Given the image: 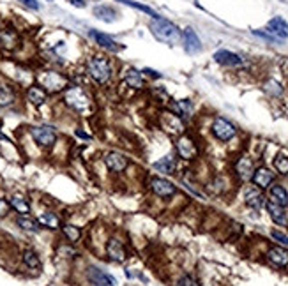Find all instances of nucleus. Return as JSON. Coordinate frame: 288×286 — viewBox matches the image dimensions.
I'll return each mask as SVG.
<instances>
[{"mask_svg": "<svg viewBox=\"0 0 288 286\" xmlns=\"http://www.w3.org/2000/svg\"><path fill=\"white\" fill-rule=\"evenodd\" d=\"M150 30L156 37L160 39L163 42H168V44H177L180 41L182 34L174 23L168 21L164 18H158V19H152L150 21Z\"/></svg>", "mask_w": 288, "mask_h": 286, "instance_id": "f257e3e1", "label": "nucleus"}, {"mask_svg": "<svg viewBox=\"0 0 288 286\" xmlns=\"http://www.w3.org/2000/svg\"><path fill=\"white\" fill-rule=\"evenodd\" d=\"M87 73L92 80H96L98 83H106L112 78V64L106 57L96 55V57L88 58L87 62Z\"/></svg>", "mask_w": 288, "mask_h": 286, "instance_id": "f03ea898", "label": "nucleus"}, {"mask_svg": "<svg viewBox=\"0 0 288 286\" xmlns=\"http://www.w3.org/2000/svg\"><path fill=\"white\" fill-rule=\"evenodd\" d=\"M30 134L39 147H52L57 141V131L52 126H36L30 129Z\"/></svg>", "mask_w": 288, "mask_h": 286, "instance_id": "7ed1b4c3", "label": "nucleus"}, {"mask_svg": "<svg viewBox=\"0 0 288 286\" xmlns=\"http://www.w3.org/2000/svg\"><path fill=\"white\" fill-rule=\"evenodd\" d=\"M210 129H212V134L220 141H230L232 138L235 136V133H237V129H235L234 124L228 122L226 118H223V117L214 118L212 127H210Z\"/></svg>", "mask_w": 288, "mask_h": 286, "instance_id": "20e7f679", "label": "nucleus"}, {"mask_svg": "<svg viewBox=\"0 0 288 286\" xmlns=\"http://www.w3.org/2000/svg\"><path fill=\"white\" fill-rule=\"evenodd\" d=\"M39 81H41V87H46L48 90H54V92L62 90V88H66V85H68V80H66L60 73H55V71H46V73L39 78Z\"/></svg>", "mask_w": 288, "mask_h": 286, "instance_id": "39448f33", "label": "nucleus"}, {"mask_svg": "<svg viewBox=\"0 0 288 286\" xmlns=\"http://www.w3.org/2000/svg\"><path fill=\"white\" fill-rule=\"evenodd\" d=\"M150 189L154 191L156 195L161 196V198H168V196H174L177 193V187L166 179H161V177H154L150 179Z\"/></svg>", "mask_w": 288, "mask_h": 286, "instance_id": "423d86ee", "label": "nucleus"}, {"mask_svg": "<svg viewBox=\"0 0 288 286\" xmlns=\"http://www.w3.org/2000/svg\"><path fill=\"white\" fill-rule=\"evenodd\" d=\"M266 32L272 35L274 39H278V41H283V39L288 37V23L281 16H276V18H272L267 23Z\"/></svg>", "mask_w": 288, "mask_h": 286, "instance_id": "0eeeda50", "label": "nucleus"}, {"mask_svg": "<svg viewBox=\"0 0 288 286\" xmlns=\"http://www.w3.org/2000/svg\"><path fill=\"white\" fill-rule=\"evenodd\" d=\"M66 103L78 111H84L85 108L88 106V99L85 97L84 90H82V88H76V87L69 88V90L66 92Z\"/></svg>", "mask_w": 288, "mask_h": 286, "instance_id": "6e6552de", "label": "nucleus"}, {"mask_svg": "<svg viewBox=\"0 0 288 286\" xmlns=\"http://www.w3.org/2000/svg\"><path fill=\"white\" fill-rule=\"evenodd\" d=\"M87 279L90 281V285H94V286H114L115 285V279L98 267H88Z\"/></svg>", "mask_w": 288, "mask_h": 286, "instance_id": "1a4fd4ad", "label": "nucleus"}, {"mask_svg": "<svg viewBox=\"0 0 288 286\" xmlns=\"http://www.w3.org/2000/svg\"><path fill=\"white\" fill-rule=\"evenodd\" d=\"M104 164L108 166V170L115 173L124 172L128 168V157L120 152H108L104 154Z\"/></svg>", "mask_w": 288, "mask_h": 286, "instance_id": "9d476101", "label": "nucleus"}, {"mask_svg": "<svg viewBox=\"0 0 288 286\" xmlns=\"http://www.w3.org/2000/svg\"><path fill=\"white\" fill-rule=\"evenodd\" d=\"M244 200H246V205L254 210H260L262 207L266 205V198L262 195L260 187H254V186H250L244 191Z\"/></svg>", "mask_w": 288, "mask_h": 286, "instance_id": "9b49d317", "label": "nucleus"}, {"mask_svg": "<svg viewBox=\"0 0 288 286\" xmlns=\"http://www.w3.org/2000/svg\"><path fill=\"white\" fill-rule=\"evenodd\" d=\"M182 41H184V48H186L188 53L194 55L202 50V42H200V37L196 35V32L193 30L191 27L184 28L182 32Z\"/></svg>", "mask_w": 288, "mask_h": 286, "instance_id": "f8f14e48", "label": "nucleus"}, {"mask_svg": "<svg viewBox=\"0 0 288 286\" xmlns=\"http://www.w3.org/2000/svg\"><path fill=\"white\" fill-rule=\"evenodd\" d=\"M177 152L182 159H193L196 156V145L193 143V140L188 136H182L177 140Z\"/></svg>", "mask_w": 288, "mask_h": 286, "instance_id": "ddd939ff", "label": "nucleus"}, {"mask_svg": "<svg viewBox=\"0 0 288 286\" xmlns=\"http://www.w3.org/2000/svg\"><path fill=\"white\" fill-rule=\"evenodd\" d=\"M214 60L221 65H240L242 64V58L239 57L237 53L234 51H228V50H220L214 53Z\"/></svg>", "mask_w": 288, "mask_h": 286, "instance_id": "4468645a", "label": "nucleus"}, {"mask_svg": "<svg viewBox=\"0 0 288 286\" xmlns=\"http://www.w3.org/2000/svg\"><path fill=\"white\" fill-rule=\"evenodd\" d=\"M106 253H108V256H110V260H114L117 264H122L126 260V249H124V246H122V242H118L117 239H112V241L108 242Z\"/></svg>", "mask_w": 288, "mask_h": 286, "instance_id": "2eb2a0df", "label": "nucleus"}, {"mask_svg": "<svg viewBox=\"0 0 288 286\" xmlns=\"http://www.w3.org/2000/svg\"><path fill=\"white\" fill-rule=\"evenodd\" d=\"M274 180V175L270 170L267 168H258L256 172H253V182L256 187H260V189H266V187H269L270 184H272Z\"/></svg>", "mask_w": 288, "mask_h": 286, "instance_id": "dca6fc26", "label": "nucleus"}, {"mask_svg": "<svg viewBox=\"0 0 288 286\" xmlns=\"http://www.w3.org/2000/svg\"><path fill=\"white\" fill-rule=\"evenodd\" d=\"M267 258L278 267H286L288 265V251L283 248H270L267 251Z\"/></svg>", "mask_w": 288, "mask_h": 286, "instance_id": "f3484780", "label": "nucleus"}, {"mask_svg": "<svg viewBox=\"0 0 288 286\" xmlns=\"http://www.w3.org/2000/svg\"><path fill=\"white\" fill-rule=\"evenodd\" d=\"M90 37L96 41V44H99L101 48H104V50H110V51H117L118 50L117 42H115L112 37H108L106 34H101V32L92 30L90 32Z\"/></svg>", "mask_w": 288, "mask_h": 286, "instance_id": "a211bd4d", "label": "nucleus"}, {"mask_svg": "<svg viewBox=\"0 0 288 286\" xmlns=\"http://www.w3.org/2000/svg\"><path fill=\"white\" fill-rule=\"evenodd\" d=\"M235 172L244 180L253 177V161H251L250 157H240V159L237 161V164H235Z\"/></svg>", "mask_w": 288, "mask_h": 286, "instance_id": "6ab92c4d", "label": "nucleus"}, {"mask_svg": "<svg viewBox=\"0 0 288 286\" xmlns=\"http://www.w3.org/2000/svg\"><path fill=\"white\" fill-rule=\"evenodd\" d=\"M266 207H267V212H269L270 219H272L276 225H284V223H286V216H284L283 207L278 205V203H274V202H267Z\"/></svg>", "mask_w": 288, "mask_h": 286, "instance_id": "aec40b11", "label": "nucleus"}, {"mask_svg": "<svg viewBox=\"0 0 288 286\" xmlns=\"http://www.w3.org/2000/svg\"><path fill=\"white\" fill-rule=\"evenodd\" d=\"M27 99L36 106H41V104L46 103V90L41 85H34L27 90Z\"/></svg>", "mask_w": 288, "mask_h": 286, "instance_id": "412c9836", "label": "nucleus"}, {"mask_svg": "<svg viewBox=\"0 0 288 286\" xmlns=\"http://www.w3.org/2000/svg\"><path fill=\"white\" fill-rule=\"evenodd\" d=\"M270 196H272V202L278 203L281 207L288 205V193L283 186H272L270 187Z\"/></svg>", "mask_w": 288, "mask_h": 286, "instance_id": "4be33fe9", "label": "nucleus"}, {"mask_svg": "<svg viewBox=\"0 0 288 286\" xmlns=\"http://www.w3.org/2000/svg\"><path fill=\"white\" fill-rule=\"evenodd\" d=\"M124 81L129 85L131 88H142L144 87V78H142V73L136 71V69H129L124 76Z\"/></svg>", "mask_w": 288, "mask_h": 286, "instance_id": "5701e85b", "label": "nucleus"}, {"mask_svg": "<svg viewBox=\"0 0 288 286\" xmlns=\"http://www.w3.org/2000/svg\"><path fill=\"white\" fill-rule=\"evenodd\" d=\"M154 168L158 170V172H163V173H174L175 170V161L172 156H166L163 157V159L156 161L154 163Z\"/></svg>", "mask_w": 288, "mask_h": 286, "instance_id": "b1692460", "label": "nucleus"}, {"mask_svg": "<svg viewBox=\"0 0 288 286\" xmlns=\"http://www.w3.org/2000/svg\"><path fill=\"white\" fill-rule=\"evenodd\" d=\"M16 225L22 230H25V232H39V223L32 218H27V216H20L16 219Z\"/></svg>", "mask_w": 288, "mask_h": 286, "instance_id": "393cba45", "label": "nucleus"}, {"mask_svg": "<svg viewBox=\"0 0 288 286\" xmlns=\"http://www.w3.org/2000/svg\"><path fill=\"white\" fill-rule=\"evenodd\" d=\"M38 223H39V225H42V226H46V228H52V230L58 228V225H60L58 218L52 212L41 214V216H39V219H38Z\"/></svg>", "mask_w": 288, "mask_h": 286, "instance_id": "a878e982", "label": "nucleus"}, {"mask_svg": "<svg viewBox=\"0 0 288 286\" xmlns=\"http://www.w3.org/2000/svg\"><path fill=\"white\" fill-rule=\"evenodd\" d=\"M23 264L27 265L28 269H39L41 267V260H39L38 253L32 251V249H27V251H23Z\"/></svg>", "mask_w": 288, "mask_h": 286, "instance_id": "bb28decb", "label": "nucleus"}, {"mask_svg": "<svg viewBox=\"0 0 288 286\" xmlns=\"http://www.w3.org/2000/svg\"><path fill=\"white\" fill-rule=\"evenodd\" d=\"M9 205H11L18 214H28V212H30V205H28L27 200H23L22 196H12V198L9 200Z\"/></svg>", "mask_w": 288, "mask_h": 286, "instance_id": "cd10ccee", "label": "nucleus"}, {"mask_svg": "<svg viewBox=\"0 0 288 286\" xmlns=\"http://www.w3.org/2000/svg\"><path fill=\"white\" fill-rule=\"evenodd\" d=\"M94 14L98 16L99 19H102V21H114L117 12L112 7H108V5H99V7L94 9Z\"/></svg>", "mask_w": 288, "mask_h": 286, "instance_id": "c85d7f7f", "label": "nucleus"}, {"mask_svg": "<svg viewBox=\"0 0 288 286\" xmlns=\"http://www.w3.org/2000/svg\"><path fill=\"white\" fill-rule=\"evenodd\" d=\"M62 232H64V235L68 237L69 242L80 241V237H82V230L74 225H64L62 226Z\"/></svg>", "mask_w": 288, "mask_h": 286, "instance_id": "c756f323", "label": "nucleus"}, {"mask_svg": "<svg viewBox=\"0 0 288 286\" xmlns=\"http://www.w3.org/2000/svg\"><path fill=\"white\" fill-rule=\"evenodd\" d=\"M14 101V94L8 85H0V106H8Z\"/></svg>", "mask_w": 288, "mask_h": 286, "instance_id": "7c9ffc66", "label": "nucleus"}, {"mask_svg": "<svg viewBox=\"0 0 288 286\" xmlns=\"http://www.w3.org/2000/svg\"><path fill=\"white\" fill-rule=\"evenodd\" d=\"M174 110L177 111L180 117H190L191 111H193V106H191L190 101H178V103L174 104Z\"/></svg>", "mask_w": 288, "mask_h": 286, "instance_id": "2f4dec72", "label": "nucleus"}, {"mask_svg": "<svg viewBox=\"0 0 288 286\" xmlns=\"http://www.w3.org/2000/svg\"><path fill=\"white\" fill-rule=\"evenodd\" d=\"M0 42H2V46H6V48H12V46L16 44V34L11 30L0 32Z\"/></svg>", "mask_w": 288, "mask_h": 286, "instance_id": "473e14b6", "label": "nucleus"}, {"mask_svg": "<svg viewBox=\"0 0 288 286\" xmlns=\"http://www.w3.org/2000/svg\"><path fill=\"white\" fill-rule=\"evenodd\" d=\"M274 168H276L281 175H288V157L278 156L276 159H274Z\"/></svg>", "mask_w": 288, "mask_h": 286, "instance_id": "72a5a7b5", "label": "nucleus"}, {"mask_svg": "<svg viewBox=\"0 0 288 286\" xmlns=\"http://www.w3.org/2000/svg\"><path fill=\"white\" fill-rule=\"evenodd\" d=\"M177 286H198V283L193 276H182L177 281Z\"/></svg>", "mask_w": 288, "mask_h": 286, "instance_id": "f704fd0d", "label": "nucleus"}, {"mask_svg": "<svg viewBox=\"0 0 288 286\" xmlns=\"http://www.w3.org/2000/svg\"><path fill=\"white\" fill-rule=\"evenodd\" d=\"M272 239L274 241H278L280 244H283V246H288V235H284V233H281V232H278V230H274L272 233Z\"/></svg>", "mask_w": 288, "mask_h": 286, "instance_id": "c9c22d12", "label": "nucleus"}, {"mask_svg": "<svg viewBox=\"0 0 288 286\" xmlns=\"http://www.w3.org/2000/svg\"><path fill=\"white\" fill-rule=\"evenodd\" d=\"M253 34H254V35H258V37L267 39V41H270V42H280V41H278V39H274L270 34H267L266 30H253Z\"/></svg>", "mask_w": 288, "mask_h": 286, "instance_id": "e433bc0d", "label": "nucleus"}, {"mask_svg": "<svg viewBox=\"0 0 288 286\" xmlns=\"http://www.w3.org/2000/svg\"><path fill=\"white\" fill-rule=\"evenodd\" d=\"M20 2H22L23 5H27L28 9H34V11H39V7H41L38 0H20Z\"/></svg>", "mask_w": 288, "mask_h": 286, "instance_id": "4c0bfd02", "label": "nucleus"}, {"mask_svg": "<svg viewBox=\"0 0 288 286\" xmlns=\"http://www.w3.org/2000/svg\"><path fill=\"white\" fill-rule=\"evenodd\" d=\"M9 203L6 202V200H0V218H4V216H8L9 212Z\"/></svg>", "mask_w": 288, "mask_h": 286, "instance_id": "58836bf2", "label": "nucleus"}, {"mask_svg": "<svg viewBox=\"0 0 288 286\" xmlns=\"http://www.w3.org/2000/svg\"><path fill=\"white\" fill-rule=\"evenodd\" d=\"M74 7H85V0H69Z\"/></svg>", "mask_w": 288, "mask_h": 286, "instance_id": "ea45409f", "label": "nucleus"}]
</instances>
